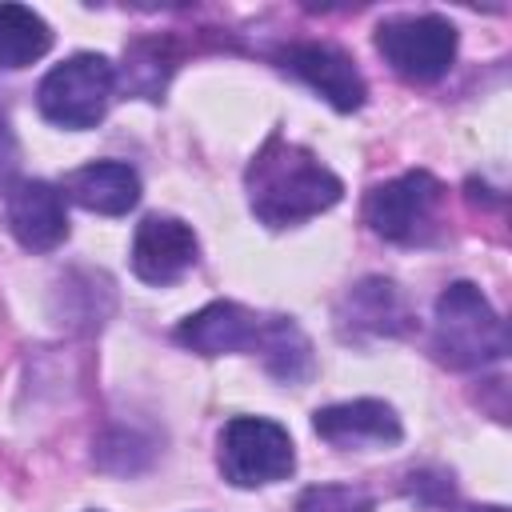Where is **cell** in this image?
Wrapping results in <instances>:
<instances>
[{
  "instance_id": "6da1fadb",
  "label": "cell",
  "mask_w": 512,
  "mask_h": 512,
  "mask_svg": "<svg viewBox=\"0 0 512 512\" xmlns=\"http://www.w3.org/2000/svg\"><path fill=\"white\" fill-rule=\"evenodd\" d=\"M244 184H248V204L256 220L268 228L304 224L328 212L344 196L340 176L328 172L304 144H292L280 132L264 140V148L248 164Z\"/></svg>"
},
{
  "instance_id": "7a4b0ae2",
  "label": "cell",
  "mask_w": 512,
  "mask_h": 512,
  "mask_svg": "<svg viewBox=\"0 0 512 512\" xmlns=\"http://www.w3.org/2000/svg\"><path fill=\"white\" fill-rule=\"evenodd\" d=\"M432 352L440 364L456 372L484 368L508 352L504 320L476 284L456 280L440 292L436 320H432Z\"/></svg>"
},
{
  "instance_id": "3957f363",
  "label": "cell",
  "mask_w": 512,
  "mask_h": 512,
  "mask_svg": "<svg viewBox=\"0 0 512 512\" xmlns=\"http://www.w3.org/2000/svg\"><path fill=\"white\" fill-rule=\"evenodd\" d=\"M112 92H116L112 60L100 52H76L40 80L36 104H40V116L52 120L56 128L80 132V128H96L104 120Z\"/></svg>"
},
{
  "instance_id": "277c9868",
  "label": "cell",
  "mask_w": 512,
  "mask_h": 512,
  "mask_svg": "<svg viewBox=\"0 0 512 512\" xmlns=\"http://www.w3.org/2000/svg\"><path fill=\"white\" fill-rule=\"evenodd\" d=\"M220 472L236 488H264L296 468V448L288 428L268 416H236L220 432Z\"/></svg>"
},
{
  "instance_id": "5b68a950",
  "label": "cell",
  "mask_w": 512,
  "mask_h": 512,
  "mask_svg": "<svg viewBox=\"0 0 512 512\" xmlns=\"http://www.w3.org/2000/svg\"><path fill=\"white\" fill-rule=\"evenodd\" d=\"M376 48L388 68L412 84L440 80L456 60V28L444 16H392L376 28Z\"/></svg>"
},
{
  "instance_id": "8992f818",
  "label": "cell",
  "mask_w": 512,
  "mask_h": 512,
  "mask_svg": "<svg viewBox=\"0 0 512 512\" xmlns=\"http://www.w3.org/2000/svg\"><path fill=\"white\" fill-rule=\"evenodd\" d=\"M440 180L424 168H412L396 180H384L368 192L364 200V220L376 236L392 240V244H424L432 236V220L440 208Z\"/></svg>"
},
{
  "instance_id": "52a82bcc",
  "label": "cell",
  "mask_w": 512,
  "mask_h": 512,
  "mask_svg": "<svg viewBox=\"0 0 512 512\" xmlns=\"http://www.w3.org/2000/svg\"><path fill=\"white\" fill-rule=\"evenodd\" d=\"M196 232L176 216H144L132 236V272L144 284H176L196 264Z\"/></svg>"
},
{
  "instance_id": "ba28073f",
  "label": "cell",
  "mask_w": 512,
  "mask_h": 512,
  "mask_svg": "<svg viewBox=\"0 0 512 512\" xmlns=\"http://www.w3.org/2000/svg\"><path fill=\"white\" fill-rule=\"evenodd\" d=\"M284 68L292 76H300L312 92H320L336 112H356L368 96L356 60L348 52H340L336 44H320V40L292 44L284 52Z\"/></svg>"
},
{
  "instance_id": "9c48e42d",
  "label": "cell",
  "mask_w": 512,
  "mask_h": 512,
  "mask_svg": "<svg viewBox=\"0 0 512 512\" xmlns=\"http://www.w3.org/2000/svg\"><path fill=\"white\" fill-rule=\"evenodd\" d=\"M336 328L344 340H372V336H404L412 328V312L400 288L384 276H368L352 284L336 308Z\"/></svg>"
},
{
  "instance_id": "30bf717a",
  "label": "cell",
  "mask_w": 512,
  "mask_h": 512,
  "mask_svg": "<svg viewBox=\"0 0 512 512\" xmlns=\"http://www.w3.org/2000/svg\"><path fill=\"white\" fill-rule=\"evenodd\" d=\"M8 228L28 252H52L68 236L64 192L48 180H16L8 188Z\"/></svg>"
},
{
  "instance_id": "8fae6325",
  "label": "cell",
  "mask_w": 512,
  "mask_h": 512,
  "mask_svg": "<svg viewBox=\"0 0 512 512\" xmlns=\"http://www.w3.org/2000/svg\"><path fill=\"white\" fill-rule=\"evenodd\" d=\"M264 316L236 300H212L200 312H192L180 328L176 340L200 356H224V352H256Z\"/></svg>"
},
{
  "instance_id": "7c38bea8",
  "label": "cell",
  "mask_w": 512,
  "mask_h": 512,
  "mask_svg": "<svg viewBox=\"0 0 512 512\" xmlns=\"http://www.w3.org/2000/svg\"><path fill=\"white\" fill-rule=\"evenodd\" d=\"M312 428H316L320 440H328L336 448H360V444L388 448L404 432L396 408L384 404V400H344V404L316 408Z\"/></svg>"
},
{
  "instance_id": "4fadbf2b",
  "label": "cell",
  "mask_w": 512,
  "mask_h": 512,
  "mask_svg": "<svg viewBox=\"0 0 512 512\" xmlns=\"http://www.w3.org/2000/svg\"><path fill=\"white\" fill-rule=\"evenodd\" d=\"M68 200L100 216H124L140 200V176L124 160H92L64 180Z\"/></svg>"
},
{
  "instance_id": "5bb4252c",
  "label": "cell",
  "mask_w": 512,
  "mask_h": 512,
  "mask_svg": "<svg viewBox=\"0 0 512 512\" xmlns=\"http://www.w3.org/2000/svg\"><path fill=\"white\" fill-rule=\"evenodd\" d=\"M256 352H260L264 368L284 384H300L312 376V344L288 316H264Z\"/></svg>"
},
{
  "instance_id": "9a60e30c",
  "label": "cell",
  "mask_w": 512,
  "mask_h": 512,
  "mask_svg": "<svg viewBox=\"0 0 512 512\" xmlns=\"http://www.w3.org/2000/svg\"><path fill=\"white\" fill-rule=\"evenodd\" d=\"M52 48V28L24 4H0V68H24Z\"/></svg>"
},
{
  "instance_id": "2e32d148",
  "label": "cell",
  "mask_w": 512,
  "mask_h": 512,
  "mask_svg": "<svg viewBox=\"0 0 512 512\" xmlns=\"http://www.w3.org/2000/svg\"><path fill=\"white\" fill-rule=\"evenodd\" d=\"M156 64L172 68L160 40H140V44H132V48L124 52V84H128L132 92H140V96H160L168 72H160Z\"/></svg>"
},
{
  "instance_id": "e0dca14e",
  "label": "cell",
  "mask_w": 512,
  "mask_h": 512,
  "mask_svg": "<svg viewBox=\"0 0 512 512\" xmlns=\"http://www.w3.org/2000/svg\"><path fill=\"white\" fill-rule=\"evenodd\" d=\"M152 460V444L140 440L136 432L128 428H112L96 440V464L104 472H116V476H128V472H140L144 464Z\"/></svg>"
},
{
  "instance_id": "ac0fdd59",
  "label": "cell",
  "mask_w": 512,
  "mask_h": 512,
  "mask_svg": "<svg viewBox=\"0 0 512 512\" xmlns=\"http://www.w3.org/2000/svg\"><path fill=\"white\" fill-rule=\"evenodd\" d=\"M296 512H372V496L356 484H312L300 492Z\"/></svg>"
},
{
  "instance_id": "d6986e66",
  "label": "cell",
  "mask_w": 512,
  "mask_h": 512,
  "mask_svg": "<svg viewBox=\"0 0 512 512\" xmlns=\"http://www.w3.org/2000/svg\"><path fill=\"white\" fill-rule=\"evenodd\" d=\"M472 512H508V508H500V504H492V508H472Z\"/></svg>"
}]
</instances>
